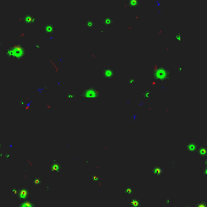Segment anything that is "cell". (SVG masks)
<instances>
[{"mask_svg":"<svg viewBox=\"0 0 207 207\" xmlns=\"http://www.w3.org/2000/svg\"><path fill=\"white\" fill-rule=\"evenodd\" d=\"M139 4V1L138 0H129V4L132 8L137 6Z\"/></svg>","mask_w":207,"mask_h":207,"instance_id":"cell-9","label":"cell"},{"mask_svg":"<svg viewBox=\"0 0 207 207\" xmlns=\"http://www.w3.org/2000/svg\"><path fill=\"white\" fill-rule=\"evenodd\" d=\"M114 74V71L112 69H110V68H108V69H105L104 71H103V77H104V78L107 79V80L113 78Z\"/></svg>","mask_w":207,"mask_h":207,"instance_id":"cell-5","label":"cell"},{"mask_svg":"<svg viewBox=\"0 0 207 207\" xmlns=\"http://www.w3.org/2000/svg\"><path fill=\"white\" fill-rule=\"evenodd\" d=\"M68 99H74V94H69L68 95V97H67Z\"/></svg>","mask_w":207,"mask_h":207,"instance_id":"cell-13","label":"cell"},{"mask_svg":"<svg viewBox=\"0 0 207 207\" xmlns=\"http://www.w3.org/2000/svg\"><path fill=\"white\" fill-rule=\"evenodd\" d=\"M30 194V190L29 189L26 188H22L19 191L18 193V197L19 199L21 201H26L29 199Z\"/></svg>","mask_w":207,"mask_h":207,"instance_id":"cell-2","label":"cell"},{"mask_svg":"<svg viewBox=\"0 0 207 207\" xmlns=\"http://www.w3.org/2000/svg\"><path fill=\"white\" fill-rule=\"evenodd\" d=\"M205 165H206V166H207V158H206V160H205Z\"/></svg>","mask_w":207,"mask_h":207,"instance_id":"cell-16","label":"cell"},{"mask_svg":"<svg viewBox=\"0 0 207 207\" xmlns=\"http://www.w3.org/2000/svg\"><path fill=\"white\" fill-rule=\"evenodd\" d=\"M152 171L154 172V173L155 174L157 175V176H161L163 173V169L160 168L159 167H156L154 168Z\"/></svg>","mask_w":207,"mask_h":207,"instance_id":"cell-8","label":"cell"},{"mask_svg":"<svg viewBox=\"0 0 207 207\" xmlns=\"http://www.w3.org/2000/svg\"><path fill=\"white\" fill-rule=\"evenodd\" d=\"M174 37H175V38H176V40H177V41H182V36L181 34H176V35H175Z\"/></svg>","mask_w":207,"mask_h":207,"instance_id":"cell-11","label":"cell"},{"mask_svg":"<svg viewBox=\"0 0 207 207\" xmlns=\"http://www.w3.org/2000/svg\"><path fill=\"white\" fill-rule=\"evenodd\" d=\"M34 203H32V202H23L22 204L20 205V206H34Z\"/></svg>","mask_w":207,"mask_h":207,"instance_id":"cell-10","label":"cell"},{"mask_svg":"<svg viewBox=\"0 0 207 207\" xmlns=\"http://www.w3.org/2000/svg\"><path fill=\"white\" fill-rule=\"evenodd\" d=\"M197 153L202 157H206L207 156V146H204L198 148Z\"/></svg>","mask_w":207,"mask_h":207,"instance_id":"cell-7","label":"cell"},{"mask_svg":"<svg viewBox=\"0 0 207 207\" xmlns=\"http://www.w3.org/2000/svg\"><path fill=\"white\" fill-rule=\"evenodd\" d=\"M100 94L97 89L93 87H89L83 91L81 97L85 99H97L99 97Z\"/></svg>","mask_w":207,"mask_h":207,"instance_id":"cell-1","label":"cell"},{"mask_svg":"<svg viewBox=\"0 0 207 207\" xmlns=\"http://www.w3.org/2000/svg\"><path fill=\"white\" fill-rule=\"evenodd\" d=\"M203 173V174H204L205 176H207V166H206V167L204 168Z\"/></svg>","mask_w":207,"mask_h":207,"instance_id":"cell-14","label":"cell"},{"mask_svg":"<svg viewBox=\"0 0 207 207\" xmlns=\"http://www.w3.org/2000/svg\"><path fill=\"white\" fill-rule=\"evenodd\" d=\"M168 72L166 70L161 68L157 71V72L156 73V77H157L159 79H161V80H164V79L166 78L168 76Z\"/></svg>","mask_w":207,"mask_h":207,"instance_id":"cell-4","label":"cell"},{"mask_svg":"<svg viewBox=\"0 0 207 207\" xmlns=\"http://www.w3.org/2000/svg\"><path fill=\"white\" fill-rule=\"evenodd\" d=\"M34 184L35 185H39V184H41V180H40V178H35V179L34 180Z\"/></svg>","mask_w":207,"mask_h":207,"instance_id":"cell-12","label":"cell"},{"mask_svg":"<svg viewBox=\"0 0 207 207\" xmlns=\"http://www.w3.org/2000/svg\"><path fill=\"white\" fill-rule=\"evenodd\" d=\"M61 168H62V166H61V165L59 164L58 162L56 159H54L53 160V162H52L51 166H50V170L55 172L57 174H58Z\"/></svg>","mask_w":207,"mask_h":207,"instance_id":"cell-3","label":"cell"},{"mask_svg":"<svg viewBox=\"0 0 207 207\" xmlns=\"http://www.w3.org/2000/svg\"><path fill=\"white\" fill-rule=\"evenodd\" d=\"M206 144H207V142H206Z\"/></svg>","mask_w":207,"mask_h":207,"instance_id":"cell-17","label":"cell"},{"mask_svg":"<svg viewBox=\"0 0 207 207\" xmlns=\"http://www.w3.org/2000/svg\"><path fill=\"white\" fill-rule=\"evenodd\" d=\"M198 147L196 143L193 142L189 143L187 146V150L191 153H195L196 152H197Z\"/></svg>","mask_w":207,"mask_h":207,"instance_id":"cell-6","label":"cell"},{"mask_svg":"<svg viewBox=\"0 0 207 207\" xmlns=\"http://www.w3.org/2000/svg\"><path fill=\"white\" fill-rule=\"evenodd\" d=\"M126 193H129V194H131V188H127V189H126Z\"/></svg>","mask_w":207,"mask_h":207,"instance_id":"cell-15","label":"cell"}]
</instances>
